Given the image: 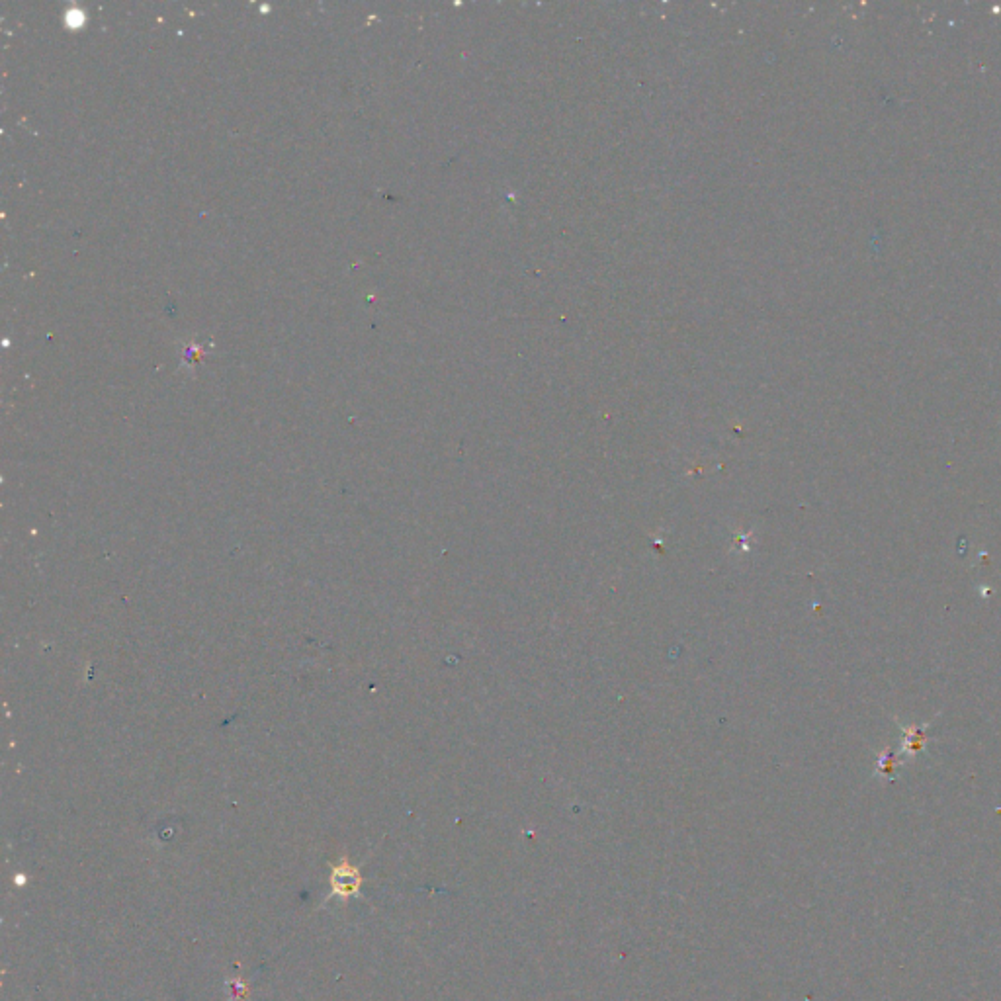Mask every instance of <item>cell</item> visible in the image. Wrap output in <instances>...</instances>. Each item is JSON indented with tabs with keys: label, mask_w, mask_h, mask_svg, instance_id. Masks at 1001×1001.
<instances>
[{
	"label": "cell",
	"mask_w": 1001,
	"mask_h": 1001,
	"mask_svg": "<svg viewBox=\"0 0 1001 1001\" xmlns=\"http://www.w3.org/2000/svg\"><path fill=\"white\" fill-rule=\"evenodd\" d=\"M358 886H360V876H358L356 869H350L349 865L339 867L335 871V874H333V890H335V894L349 896V894L356 892Z\"/></svg>",
	"instance_id": "obj_1"
}]
</instances>
